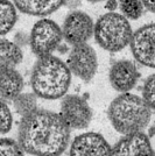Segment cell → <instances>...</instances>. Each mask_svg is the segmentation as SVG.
I'll use <instances>...</instances> for the list:
<instances>
[{
    "label": "cell",
    "mask_w": 155,
    "mask_h": 156,
    "mask_svg": "<svg viewBox=\"0 0 155 156\" xmlns=\"http://www.w3.org/2000/svg\"><path fill=\"white\" fill-rule=\"evenodd\" d=\"M70 129L61 113L38 108L22 117L18 141L29 155L61 156L69 146Z\"/></svg>",
    "instance_id": "obj_1"
},
{
    "label": "cell",
    "mask_w": 155,
    "mask_h": 156,
    "mask_svg": "<svg viewBox=\"0 0 155 156\" xmlns=\"http://www.w3.org/2000/svg\"><path fill=\"white\" fill-rule=\"evenodd\" d=\"M71 83V71L67 63L56 56L40 57L33 66L31 85L39 98L56 100L67 96Z\"/></svg>",
    "instance_id": "obj_2"
},
{
    "label": "cell",
    "mask_w": 155,
    "mask_h": 156,
    "mask_svg": "<svg viewBox=\"0 0 155 156\" xmlns=\"http://www.w3.org/2000/svg\"><path fill=\"white\" fill-rule=\"evenodd\" d=\"M150 110L142 97L126 92L112 100L107 117L117 132L128 135L147 128L152 117Z\"/></svg>",
    "instance_id": "obj_3"
},
{
    "label": "cell",
    "mask_w": 155,
    "mask_h": 156,
    "mask_svg": "<svg viewBox=\"0 0 155 156\" xmlns=\"http://www.w3.org/2000/svg\"><path fill=\"white\" fill-rule=\"evenodd\" d=\"M133 30L128 19L123 14L109 12L103 14L95 23V40L100 48L117 52L131 43Z\"/></svg>",
    "instance_id": "obj_4"
},
{
    "label": "cell",
    "mask_w": 155,
    "mask_h": 156,
    "mask_svg": "<svg viewBox=\"0 0 155 156\" xmlns=\"http://www.w3.org/2000/svg\"><path fill=\"white\" fill-rule=\"evenodd\" d=\"M31 49L36 57H45L52 55L61 44L63 37L62 28L50 19L39 20L29 34Z\"/></svg>",
    "instance_id": "obj_5"
},
{
    "label": "cell",
    "mask_w": 155,
    "mask_h": 156,
    "mask_svg": "<svg viewBox=\"0 0 155 156\" xmlns=\"http://www.w3.org/2000/svg\"><path fill=\"white\" fill-rule=\"evenodd\" d=\"M67 64L72 75L83 82H90L95 77L98 69L97 54L88 43L72 46L67 59Z\"/></svg>",
    "instance_id": "obj_6"
},
{
    "label": "cell",
    "mask_w": 155,
    "mask_h": 156,
    "mask_svg": "<svg viewBox=\"0 0 155 156\" xmlns=\"http://www.w3.org/2000/svg\"><path fill=\"white\" fill-rule=\"evenodd\" d=\"M62 33L64 40L71 46L86 43L95 33V23L90 16L82 11H72L65 16Z\"/></svg>",
    "instance_id": "obj_7"
},
{
    "label": "cell",
    "mask_w": 155,
    "mask_h": 156,
    "mask_svg": "<svg viewBox=\"0 0 155 156\" xmlns=\"http://www.w3.org/2000/svg\"><path fill=\"white\" fill-rule=\"evenodd\" d=\"M129 47L140 64L155 69V22L138 28L133 33Z\"/></svg>",
    "instance_id": "obj_8"
},
{
    "label": "cell",
    "mask_w": 155,
    "mask_h": 156,
    "mask_svg": "<svg viewBox=\"0 0 155 156\" xmlns=\"http://www.w3.org/2000/svg\"><path fill=\"white\" fill-rule=\"evenodd\" d=\"M61 115L72 129H84L92 120V110L84 98L67 94L61 101Z\"/></svg>",
    "instance_id": "obj_9"
},
{
    "label": "cell",
    "mask_w": 155,
    "mask_h": 156,
    "mask_svg": "<svg viewBox=\"0 0 155 156\" xmlns=\"http://www.w3.org/2000/svg\"><path fill=\"white\" fill-rule=\"evenodd\" d=\"M112 147L106 139L95 132H88L74 139L69 156H111Z\"/></svg>",
    "instance_id": "obj_10"
},
{
    "label": "cell",
    "mask_w": 155,
    "mask_h": 156,
    "mask_svg": "<svg viewBox=\"0 0 155 156\" xmlns=\"http://www.w3.org/2000/svg\"><path fill=\"white\" fill-rule=\"evenodd\" d=\"M111 156H155L149 137L143 133L124 135L112 147Z\"/></svg>",
    "instance_id": "obj_11"
},
{
    "label": "cell",
    "mask_w": 155,
    "mask_h": 156,
    "mask_svg": "<svg viewBox=\"0 0 155 156\" xmlns=\"http://www.w3.org/2000/svg\"><path fill=\"white\" fill-rule=\"evenodd\" d=\"M140 78V72L136 65L131 61H118L111 66L109 72L111 86L118 92L126 93L136 85Z\"/></svg>",
    "instance_id": "obj_12"
},
{
    "label": "cell",
    "mask_w": 155,
    "mask_h": 156,
    "mask_svg": "<svg viewBox=\"0 0 155 156\" xmlns=\"http://www.w3.org/2000/svg\"><path fill=\"white\" fill-rule=\"evenodd\" d=\"M0 82L1 100L11 101L21 94L23 89V78L15 68L0 66Z\"/></svg>",
    "instance_id": "obj_13"
},
{
    "label": "cell",
    "mask_w": 155,
    "mask_h": 156,
    "mask_svg": "<svg viewBox=\"0 0 155 156\" xmlns=\"http://www.w3.org/2000/svg\"><path fill=\"white\" fill-rule=\"evenodd\" d=\"M15 7L21 13L33 16H47L56 12L67 0H13Z\"/></svg>",
    "instance_id": "obj_14"
},
{
    "label": "cell",
    "mask_w": 155,
    "mask_h": 156,
    "mask_svg": "<svg viewBox=\"0 0 155 156\" xmlns=\"http://www.w3.org/2000/svg\"><path fill=\"white\" fill-rule=\"evenodd\" d=\"M23 59L22 50L16 43L6 39L0 41V66L15 68Z\"/></svg>",
    "instance_id": "obj_15"
},
{
    "label": "cell",
    "mask_w": 155,
    "mask_h": 156,
    "mask_svg": "<svg viewBox=\"0 0 155 156\" xmlns=\"http://www.w3.org/2000/svg\"><path fill=\"white\" fill-rule=\"evenodd\" d=\"M16 7L9 0H0V34L5 36L12 30L16 20Z\"/></svg>",
    "instance_id": "obj_16"
},
{
    "label": "cell",
    "mask_w": 155,
    "mask_h": 156,
    "mask_svg": "<svg viewBox=\"0 0 155 156\" xmlns=\"http://www.w3.org/2000/svg\"><path fill=\"white\" fill-rule=\"evenodd\" d=\"M36 94L33 93H21L13 100L14 108L21 117H26L38 110Z\"/></svg>",
    "instance_id": "obj_17"
},
{
    "label": "cell",
    "mask_w": 155,
    "mask_h": 156,
    "mask_svg": "<svg viewBox=\"0 0 155 156\" xmlns=\"http://www.w3.org/2000/svg\"><path fill=\"white\" fill-rule=\"evenodd\" d=\"M120 11L125 18L131 20L139 19L143 13L142 0H118Z\"/></svg>",
    "instance_id": "obj_18"
},
{
    "label": "cell",
    "mask_w": 155,
    "mask_h": 156,
    "mask_svg": "<svg viewBox=\"0 0 155 156\" xmlns=\"http://www.w3.org/2000/svg\"><path fill=\"white\" fill-rule=\"evenodd\" d=\"M25 153L19 141L8 137L0 140V156H25Z\"/></svg>",
    "instance_id": "obj_19"
},
{
    "label": "cell",
    "mask_w": 155,
    "mask_h": 156,
    "mask_svg": "<svg viewBox=\"0 0 155 156\" xmlns=\"http://www.w3.org/2000/svg\"><path fill=\"white\" fill-rule=\"evenodd\" d=\"M142 98L152 110H155V73L145 80L142 86Z\"/></svg>",
    "instance_id": "obj_20"
},
{
    "label": "cell",
    "mask_w": 155,
    "mask_h": 156,
    "mask_svg": "<svg viewBox=\"0 0 155 156\" xmlns=\"http://www.w3.org/2000/svg\"><path fill=\"white\" fill-rule=\"evenodd\" d=\"M13 117L6 101L1 100V134H6L12 128Z\"/></svg>",
    "instance_id": "obj_21"
},
{
    "label": "cell",
    "mask_w": 155,
    "mask_h": 156,
    "mask_svg": "<svg viewBox=\"0 0 155 156\" xmlns=\"http://www.w3.org/2000/svg\"><path fill=\"white\" fill-rule=\"evenodd\" d=\"M29 42H31V37L25 33L20 32L18 34H15V36H14V43H16L19 47L26 46L27 43H29Z\"/></svg>",
    "instance_id": "obj_22"
},
{
    "label": "cell",
    "mask_w": 155,
    "mask_h": 156,
    "mask_svg": "<svg viewBox=\"0 0 155 156\" xmlns=\"http://www.w3.org/2000/svg\"><path fill=\"white\" fill-rule=\"evenodd\" d=\"M143 6L148 9L149 12L155 14V0H142Z\"/></svg>",
    "instance_id": "obj_23"
},
{
    "label": "cell",
    "mask_w": 155,
    "mask_h": 156,
    "mask_svg": "<svg viewBox=\"0 0 155 156\" xmlns=\"http://www.w3.org/2000/svg\"><path fill=\"white\" fill-rule=\"evenodd\" d=\"M117 6H118V1H117V0H109V1L106 2V5H105V7H106L110 12H114V9L117 8Z\"/></svg>",
    "instance_id": "obj_24"
},
{
    "label": "cell",
    "mask_w": 155,
    "mask_h": 156,
    "mask_svg": "<svg viewBox=\"0 0 155 156\" xmlns=\"http://www.w3.org/2000/svg\"><path fill=\"white\" fill-rule=\"evenodd\" d=\"M67 4H68V6H69V7L74 8V7L79 6L81 1H79V0H67Z\"/></svg>",
    "instance_id": "obj_25"
},
{
    "label": "cell",
    "mask_w": 155,
    "mask_h": 156,
    "mask_svg": "<svg viewBox=\"0 0 155 156\" xmlns=\"http://www.w3.org/2000/svg\"><path fill=\"white\" fill-rule=\"evenodd\" d=\"M89 2H99V1H104V0H86Z\"/></svg>",
    "instance_id": "obj_26"
}]
</instances>
